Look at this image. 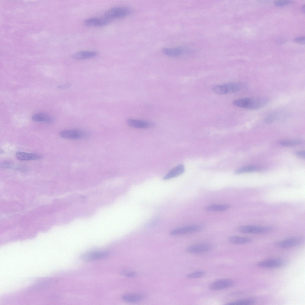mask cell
<instances>
[{
  "mask_svg": "<svg viewBox=\"0 0 305 305\" xmlns=\"http://www.w3.org/2000/svg\"><path fill=\"white\" fill-rule=\"evenodd\" d=\"M252 239L250 237L237 236H230L228 239V242L235 244H244L250 242Z\"/></svg>",
  "mask_w": 305,
  "mask_h": 305,
  "instance_id": "obj_20",
  "label": "cell"
},
{
  "mask_svg": "<svg viewBox=\"0 0 305 305\" xmlns=\"http://www.w3.org/2000/svg\"><path fill=\"white\" fill-rule=\"evenodd\" d=\"M296 155L299 157L304 158L305 157V151H301L298 152H296Z\"/></svg>",
  "mask_w": 305,
  "mask_h": 305,
  "instance_id": "obj_30",
  "label": "cell"
},
{
  "mask_svg": "<svg viewBox=\"0 0 305 305\" xmlns=\"http://www.w3.org/2000/svg\"><path fill=\"white\" fill-rule=\"evenodd\" d=\"M132 12L130 7L125 6L113 7L107 11L104 16L110 21L116 19L124 18L130 14Z\"/></svg>",
  "mask_w": 305,
  "mask_h": 305,
  "instance_id": "obj_2",
  "label": "cell"
},
{
  "mask_svg": "<svg viewBox=\"0 0 305 305\" xmlns=\"http://www.w3.org/2000/svg\"><path fill=\"white\" fill-rule=\"evenodd\" d=\"M127 123L130 126L138 128H148L154 125V124L150 122L132 119H128Z\"/></svg>",
  "mask_w": 305,
  "mask_h": 305,
  "instance_id": "obj_13",
  "label": "cell"
},
{
  "mask_svg": "<svg viewBox=\"0 0 305 305\" xmlns=\"http://www.w3.org/2000/svg\"><path fill=\"white\" fill-rule=\"evenodd\" d=\"M109 255V253L107 252L89 251L82 254L81 258L85 261L90 262L104 259Z\"/></svg>",
  "mask_w": 305,
  "mask_h": 305,
  "instance_id": "obj_9",
  "label": "cell"
},
{
  "mask_svg": "<svg viewBox=\"0 0 305 305\" xmlns=\"http://www.w3.org/2000/svg\"><path fill=\"white\" fill-rule=\"evenodd\" d=\"M271 227L268 226H258L251 225L240 226L236 228V230L243 233L259 234L270 231Z\"/></svg>",
  "mask_w": 305,
  "mask_h": 305,
  "instance_id": "obj_4",
  "label": "cell"
},
{
  "mask_svg": "<svg viewBox=\"0 0 305 305\" xmlns=\"http://www.w3.org/2000/svg\"><path fill=\"white\" fill-rule=\"evenodd\" d=\"M16 158L21 161H28L41 159L42 156L39 154L18 151L15 154Z\"/></svg>",
  "mask_w": 305,
  "mask_h": 305,
  "instance_id": "obj_14",
  "label": "cell"
},
{
  "mask_svg": "<svg viewBox=\"0 0 305 305\" xmlns=\"http://www.w3.org/2000/svg\"><path fill=\"white\" fill-rule=\"evenodd\" d=\"M202 228V226L199 225H187L174 229L170 231V234L174 236L188 234L199 231Z\"/></svg>",
  "mask_w": 305,
  "mask_h": 305,
  "instance_id": "obj_8",
  "label": "cell"
},
{
  "mask_svg": "<svg viewBox=\"0 0 305 305\" xmlns=\"http://www.w3.org/2000/svg\"><path fill=\"white\" fill-rule=\"evenodd\" d=\"M162 52L165 55L171 57H177L181 55L183 49L180 47H165L163 48Z\"/></svg>",
  "mask_w": 305,
  "mask_h": 305,
  "instance_id": "obj_18",
  "label": "cell"
},
{
  "mask_svg": "<svg viewBox=\"0 0 305 305\" xmlns=\"http://www.w3.org/2000/svg\"><path fill=\"white\" fill-rule=\"evenodd\" d=\"M59 135L62 138L72 139L82 138L85 136L83 132L77 130H63L60 132Z\"/></svg>",
  "mask_w": 305,
  "mask_h": 305,
  "instance_id": "obj_11",
  "label": "cell"
},
{
  "mask_svg": "<svg viewBox=\"0 0 305 305\" xmlns=\"http://www.w3.org/2000/svg\"><path fill=\"white\" fill-rule=\"evenodd\" d=\"M303 240V238L301 237H293L276 242L274 244L277 247L280 248H289L300 245L302 243Z\"/></svg>",
  "mask_w": 305,
  "mask_h": 305,
  "instance_id": "obj_6",
  "label": "cell"
},
{
  "mask_svg": "<svg viewBox=\"0 0 305 305\" xmlns=\"http://www.w3.org/2000/svg\"><path fill=\"white\" fill-rule=\"evenodd\" d=\"M304 5L302 7V10L304 12Z\"/></svg>",
  "mask_w": 305,
  "mask_h": 305,
  "instance_id": "obj_32",
  "label": "cell"
},
{
  "mask_svg": "<svg viewBox=\"0 0 305 305\" xmlns=\"http://www.w3.org/2000/svg\"><path fill=\"white\" fill-rule=\"evenodd\" d=\"M242 88L241 84L233 83L215 85L212 90L215 93L221 95L236 93L240 91Z\"/></svg>",
  "mask_w": 305,
  "mask_h": 305,
  "instance_id": "obj_3",
  "label": "cell"
},
{
  "mask_svg": "<svg viewBox=\"0 0 305 305\" xmlns=\"http://www.w3.org/2000/svg\"><path fill=\"white\" fill-rule=\"evenodd\" d=\"M32 120L34 121L52 124L54 122L53 118L48 114L44 113H38L34 114L32 117Z\"/></svg>",
  "mask_w": 305,
  "mask_h": 305,
  "instance_id": "obj_15",
  "label": "cell"
},
{
  "mask_svg": "<svg viewBox=\"0 0 305 305\" xmlns=\"http://www.w3.org/2000/svg\"><path fill=\"white\" fill-rule=\"evenodd\" d=\"M97 55V52L95 51H83L74 53L71 57L75 60H83L94 57Z\"/></svg>",
  "mask_w": 305,
  "mask_h": 305,
  "instance_id": "obj_16",
  "label": "cell"
},
{
  "mask_svg": "<svg viewBox=\"0 0 305 305\" xmlns=\"http://www.w3.org/2000/svg\"><path fill=\"white\" fill-rule=\"evenodd\" d=\"M301 142L298 140H284L278 142L279 145L284 146L292 147L300 144Z\"/></svg>",
  "mask_w": 305,
  "mask_h": 305,
  "instance_id": "obj_24",
  "label": "cell"
},
{
  "mask_svg": "<svg viewBox=\"0 0 305 305\" xmlns=\"http://www.w3.org/2000/svg\"><path fill=\"white\" fill-rule=\"evenodd\" d=\"M123 274L126 276L129 277H133L137 276V274L133 272H126Z\"/></svg>",
  "mask_w": 305,
  "mask_h": 305,
  "instance_id": "obj_29",
  "label": "cell"
},
{
  "mask_svg": "<svg viewBox=\"0 0 305 305\" xmlns=\"http://www.w3.org/2000/svg\"><path fill=\"white\" fill-rule=\"evenodd\" d=\"M145 298L144 295L140 294H126L123 295L122 299L130 303H137L142 300Z\"/></svg>",
  "mask_w": 305,
  "mask_h": 305,
  "instance_id": "obj_19",
  "label": "cell"
},
{
  "mask_svg": "<svg viewBox=\"0 0 305 305\" xmlns=\"http://www.w3.org/2000/svg\"><path fill=\"white\" fill-rule=\"evenodd\" d=\"M305 37L303 36L299 37L295 39V41L298 43L301 44H304L305 43Z\"/></svg>",
  "mask_w": 305,
  "mask_h": 305,
  "instance_id": "obj_28",
  "label": "cell"
},
{
  "mask_svg": "<svg viewBox=\"0 0 305 305\" xmlns=\"http://www.w3.org/2000/svg\"><path fill=\"white\" fill-rule=\"evenodd\" d=\"M184 171V167L180 164L172 169L164 177V180H168L178 176L182 174Z\"/></svg>",
  "mask_w": 305,
  "mask_h": 305,
  "instance_id": "obj_17",
  "label": "cell"
},
{
  "mask_svg": "<svg viewBox=\"0 0 305 305\" xmlns=\"http://www.w3.org/2000/svg\"><path fill=\"white\" fill-rule=\"evenodd\" d=\"M268 99L265 97H243L234 100L233 104L237 107L255 110L264 107Z\"/></svg>",
  "mask_w": 305,
  "mask_h": 305,
  "instance_id": "obj_1",
  "label": "cell"
},
{
  "mask_svg": "<svg viewBox=\"0 0 305 305\" xmlns=\"http://www.w3.org/2000/svg\"><path fill=\"white\" fill-rule=\"evenodd\" d=\"M13 163L10 161H5L2 162L1 164V167L4 169H10L12 168Z\"/></svg>",
  "mask_w": 305,
  "mask_h": 305,
  "instance_id": "obj_27",
  "label": "cell"
},
{
  "mask_svg": "<svg viewBox=\"0 0 305 305\" xmlns=\"http://www.w3.org/2000/svg\"><path fill=\"white\" fill-rule=\"evenodd\" d=\"M291 3L290 1L288 0H277L274 2V4L277 6H283Z\"/></svg>",
  "mask_w": 305,
  "mask_h": 305,
  "instance_id": "obj_26",
  "label": "cell"
},
{
  "mask_svg": "<svg viewBox=\"0 0 305 305\" xmlns=\"http://www.w3.org/2000/svg\"><path fill=\"white\" fill-rule=\"evenodd\" d=\"M230 207L227 204H212L206 207L205 210L208 211H226Z\"/></svg>",
  "mask_w": 305,
  "mask_h": 305,
  "instance_id": "obj_21",
  "label": "cell"
},
{
  "mask_svg": "<svg viewBox=\"0 0 305 305\" xmlns=\"http://www.w3.org/2000/svg\"><path fill=\"white\" fill-rule=\"evenodd\" d=\"M255 300L252 298H247L227 303V305H251L254 304Z\"/></svg>",
  "mask_w": 305,
  "mask_h": 305,
  "instance_id": "obj_22",
  "label": "cell"
},
{
  "mask_svg": "<svg viewBox=\"0 0 305 305\" xmlns=\"http://www.w3.org/2000/svg\"><path fill=\"white\" fill-rule=\"evenodd\" d=\"M205 274L204 271L199 270L191 273L187 274L186 277L190 278H197L204 276Z\"/></svg>",
  "mask_w": 305,
  "mask_h": 305,
  "instance_id": "obj_25",
  "label": "cell"
},
{
  "mask_svg": "<svg viewBox=\"0 0 305 305\" xmlns=\"http://www.w3.org/2000/svg\"><path fill=\"white\" fill-rule=\"evenodd\" d=\"M213 245L209 243H201L192 245L187 247L186 251L193 254H199L210 251L213 248Z\"/></svg>",
  "mask_w": 305,
  "mask_h": 305,
  "instance_id": "obj_7",
  "label": "cell"
},
{
  "mask_svg": "<svg viewBox=\"0 0 305 305\" xmlns=\"http://www.w3.org/2000/svg\"><path fill=\"white\" fill-rule=\"evenodd\" d=\"M234 284V281L231 279H221L211 283L209 286V289L214 291L222 290L231 287Z\"/></svg>",
  "mask_w": 305,
  "mask_h": 305,
  "instance_id": "obj_10",
  "label": "cell"
},
{
  "mask_svg": "<svg viewBox=\"0 0 305 305\" xmlns=\"http://www.w3.org/2000/svg\"><path fill=\"white\" fill-rule=\"evenodd\" d=\"M259 168L255 166H248L238 169L235 171V173L239 174L245 172H252L256 171Z\"/></svg>",
  "mask_w": 305,
  "mask_h": 305,
  "instance_id": "obj_23",
  "label": "cell"
},
{
  "mask_svg": "<svg viewBox=\"0 0 305 305\" xmlns=\"http://www.w3.org/2000/svg\"><path fill=\"white\" fill-rule=\"evenodd\" d=\"M287 261L282 258H273L267 259L259 262V267L266 268H276L284 267L287 264Z\"/></svg>",
  "mask_w": 305,
  "mask_h": 305,
  "instance_id": "obj_5",
  "label": "cell"
},
{
  "mask_svg": "<svg viewBox=\"0 0 305 305\" xmlns=\"http://www.w3.org/2000/svg\"><path fill=\"white\" fill-rule=\"evenodd\" d=\"M70 84L69 83L66 84L61 85H59V88L61 89H64L70 87Z\"/></svg>",
  "mask_w": 305,
  "mask_h": 305,
  "instance_id": "obj_31",
  "label": "cell"
},
{
  "mask_svg": "<svg viewBox=\"0 0 305 305\" xmlns=\"http://www.w3.org/2000/svg\"><path fill=\"white\" fill-rule=\"evenodd\" d=\"M110 21L104 16L102 18H92L85 20L84 24L89 27H101L108 24Z\"/></svg>",
  "mask_w": 305,
  "mask_h": 305,
  "instance_id": "obj_12",
  "label": "cell"
}]
</instances>
